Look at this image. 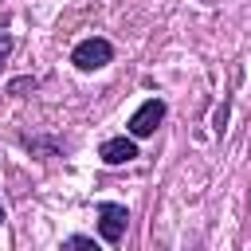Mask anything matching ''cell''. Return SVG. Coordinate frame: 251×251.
I'll return each mask as SVG.
<instances>
[{
    "label": "cell",
    "instance_id": "5",
    "mask_svg": "<svg viewBox=\"0 0 251 251\" xmlns=\"http://www.w3.org/2000/svg\"><path fill=\"white\" fill-rule=\"evenodd\" d=\"M8 51H12V35L0 27V67H4V59H8Z\"/></svg>",
    "mask_w": 251,
    "mask_h": 251
},
{
    "label": "cell",
    "instance_id": "4",
    "mask_svg": "<svg viewBox=\"0 0 251 251\" xmlns=\"http://www.w3.org/2000/svg\"><path fill=\"white\" fill-rule=\"evenodd\" d=\"M137 157V145L129 141V137H110V141H102V161L106 165H126V161H133Z\"/></svg>",
    "mask_w": 251,
    "mask_h": 251
},
{
    "label": "cell",
    "instance_id": "1",
    "mask_svg": "<svg viewBox=\"0 0 251 251\" xmlns=\"http://www.w3.org/2000/svg\"><path fill=\"white\" fill-rule=\"evenodd\" d=\"M110 55H114V47H110L106 39H82V43L71 51V63H75L78 71H98V67L110 63Z\"/></svg>",
    "mask_w": 251,
    "mask_h": 251
},
{
    "label": "cell",
    "instance_id": "2",
    "mask_svg": "<svg viewBox=\"0 0 251 251\" xmlns=\"http://www.w3.org/2000/svg\"><path fill=\"white\" fill-rule=\"evenodd\" d=\"M161 118H165V102H157V98H149L133 118H129V133L133 137H149L157 126H161Z\"/></svg>",
    "mask_w": 251,
    "mask_h": 251
},
{
    "label": "cell",
    "instance_id": "6",
    "mask_svg": "<svg viewBox=\"0 0 251 251\" xmlns=\"http://www.w3.org/2000/svg\"><path fill=\"white\" fill-rule=\"evenodd\" d=\"M0 220H4V212H0Z\"/></svg>",
    "mask_w": 251,
    "mask_h": 251
},
{
    "label": "cell",
    "instance_id": "3",
    "mask_svg": "<svg viewBox=\"0 0 251 251\" xmlns=\"http://www.w3.org/2000/svg\"><path fill=\"white\" fill-rule=\"evenodd\" d=\"M126 208L122 204H102L98 208V231H102V239L106 243H118L122 239V231H126Z\"/></svg>",
    "mask_w": 251,
    "mask_h": 251
}]
</instances>
